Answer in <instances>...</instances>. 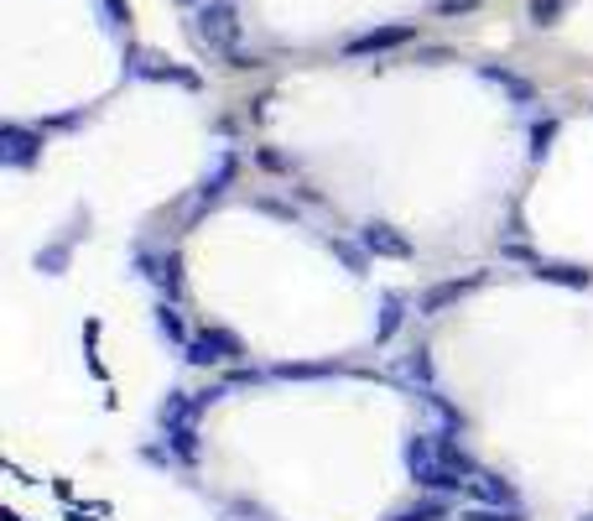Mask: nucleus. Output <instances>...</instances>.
<instances>
[{"instance_id":"nucleus-1","label":"nucleus","mask_w":593,"mask_h":521,"mask_svg":"<svg viewBox=\"0 0 593 521\" xmlns=\"http://www.w3.org/2000/svg\"><path fill=\"white\" fill-rule=\"evenodd\" d=\"M193 37L198 48H214V52H229L239 42V11L235 0H204L193 11Z\"/></svg>"},{"instance_id":"nucleus-2","label":"nucleus","mask_w":593,"mask_h":521,"mask_svg":"<svg viewBox=\"0 0 593 521\" xmlns=\"http://www.w3.org/2000/svg\"><path fill=\"white\" fill-rule=\"evenodd\" d=\"M407 469H411V480H417L422 490H463V480L442 464L432 433H411L407 438Z\"/></svg>"},{"instance_id":"nucleus-3","label":"nucleus","mask_w":593,"mask_h":521,"mask_svg":"<svg viewBox=\"0 0 593 521\" xmlns=\"http://www.w3.org/2000/svg\"><path fill=\"white\" fill-rule=\"evenodd\" d=\"M0 162H6V167H37V162H42V131L6 121L0 125Z\"/></svg>"},{"instance_id":"nucleus-4","label":"nucleus","mask_w":593,"mask_h":521,"mask_svg":"<svg viewBox=\"0 0 593 521\" xmlns=\"http://www.w3.org/2000/svg\"><path fill=\"white\" fill-rule=\"evenodd\" d=\"M479 287H484V272H469V277H453V282H432V287L417 297V313H422V318H438V313H448L453 303L479 293Z\"/></svg>"},{"instance_id":"nucleus-5","label":"nucleus","mask_w":593,"mask_h":521,"mask_svg":"<svg viewBox=\"0 0 593 521\" xmlns=\"http://www.w3.org/2000/svg\"><path fill=\"white\" fill-rule=\"evenodd\" d=\"M407 42H417V21H390V27H375V32L344 42V52L349 58H375V52H396V48H407Z\"/></svg>"},{"instance_id":"nucleus-6","label":"nucleus","mask_w":593,"mask_h":521,"mask_svg":"<svg viewBox=\"0 0 593 521\" xmlns=\"http://www.w3.org/2000/svg\"><path fill=\"white\" fill-rule=\"evenodd\" d=\"M239 355H245V345L229 329H204L187 339V360L193 365H219V360H239Z\"/></svg>"},{"instance_id":"nucleus-7","label":"nucleus","mask_w":593,"mask_h":521,"mask_svg":"<svg viewBox=\"0 0 593 521\" xmlns=\"http://www.w3.org/2000/svg\"><path fill=\"white\" fill-rule=\"evenodd\" d=\"M359 245L370 251V256H390V260H411V241L401 235L396 225H386V219H370V225L359 229Z\"/></svg>"},{"instance_id":"nucleus-8","label":"nucleus","mask_w":593,"mask_h":521,"mask_svg":"<svg viewBox=\"0 0 593 521\" xmlns=\"http://www.w3.org/2000/svg\"><path fill=\"white\" fill-rule=\"evenodd\" d=\"M208 401L193 397V391H167V401L156 407V422H162V433L167 428H198V412H204Z\"/></svg>"},{"instance_id":"nucleus-9","label":"nucleus","mask_w":593,"mask_h":521,"mask_svg":"<svg viewBox=\"0 0 593 521\" xmlns=\"http://www.w3.org/2000/svg\"><path fill=\"white\" fill-rule=\"evenodd\" d=\"M463 490H469V496H474L479 505H521L515 486H510V480H500V474H490V469H474Z\"/></svg>"},{"instance_id":"nucleus-10","label":"nucleus","mask_w":593,"mask_h":521,"mask_svg":"<svg viewBox=\"0 0 593 521\" xmlns=\"http://www.w3.org/2000/svg\"><path fill=\"white\" fill-rule=\"evenodd\" d=\"M141 266H146V277L167 297H183V256H177V251H167V256H141Z\"/></svg>"},{"instance_id":"nucleus-11","label":"nucleus","mask_w":593,"mask_h":521,"mask_svg":"<svg viewBox=\"0 0 593 521\" xmlns=\"http://www.w3.org/2000/svg\"><path fill=\"white\" fill-rule=\"evenodd\" d=\"M531 277L536 282H552V287H577V293H583V287H593V272H583V266H562V260H531Z\"/></svg>"},{"instance_id":"nucleus-12","label":"nucleus","mask_w":593,"mask_h":521,"mask_svg":"<svg viewBox=\"0 0 593 521\" xmlns=\"http://www.w3.org/2000/svg\"><path fill=\"white\" fill-rule=\"evenodd\" d=\"M235 173H239V162L229 152L219 156V167H214V173L204 177V188H198V204H193V219H198V214H204L208 204H219L224 198V188H229V183H235Z\"/></svg>"},{"instance_id":"nucleus-13","label":"nucleus","mask_w":593,"mask_h":521,"mask_svg":"<svg viewBox=\"0 0 593 521\" xmlns=\"http://www.w3.org/2000/svg\"><path fill=\"white\" fill-rule=\"evenodd\" d=\"M479 79H484V84H500L515 104H531V100H536V89L525 84L521 73H510V69H494V63H484V69H479Z\"/></svg>"},{"instance_id":"nucleus-14","label":"nucleus","mask_w":593,"mask_h":521,"mask_svg":"<svg viewBox=\"0 0 593 521\" xmlns=\"http://www.w3.org/2000/svg\"><path fill=\"white\" fill-rule=\"evenodd\" d=\"M401 308H407V297H401V293H386V308H380V324H375V345H386L390 334L401 329Z\"/></svg>"},{"instance_id":"nucleus-15","label":"nucleus","mask_w":593,"mask_h":521,"mask_svg":"<svg viewBox=\"0 0 593 521\" xmlns=\"http://www.w3.org/2000/svg\"><path fill=\"white\" fill-rule=\"evenodd\" d=\"M131 73H141V79H172V84H183V89H198V79H193V73H187V69H172V63H167V69H162L156 58H141V63H136V69H131Z\"/></svg>"},{"instance_id":"nucleus-16","label":"nucleus","mask_w":593,"mask_h":521,"mask_svg":"<svg viewBox=\"0 0 593 521\" xmlns=\"http://www.w3.org/2000/svg\"><path fill=\"white\" fill-rule=\"evenodd\" d=\"M448 511H453L448 501H417L407 511H390L386 521H448Z\"/></svg>"},{"instance_id":"nucleus-17","label":"nucleus","mask_w":593,"mask_h":521,"mask_svg":"<svg viewBox=\"0 0 593 521\" xmlns=\"http://www.w3.org/2000/svg\"><path fill=\"white\" fill-rule=\"evenodd\" d=\"M401 376H407V381H417L422 391H432V360H427V349H422V345H417L407 360H401Z\"/></svg>"},{"instance_id":"nucleus-18","label":"nucleus","mask_w":593,"mask_h":521,"mask_svg":"<svg viewBox=\"0 0 593 521\" xmlns=\"http://www.w3.org/2000/svg\"><path fill=\"white\" fill-rule=\"evenodd\" d=\"M69 256H73V241L48 245V251H37V272H48V277H63V266H69Z\"/></svg>"},{"instance_id":"nucleus-19","label":"nucleus","mask_w":593,"mask_h":521,"mask_svg":"<svg viewBox=\"0 0 593 521\" xmlns=\"http://www.w3.org/2000/svg\"><path fill=\"white\" fill-rule=\"evenodd\" d=\"M458 521H525L521 505H469L458 511Z\"/></svg>"},{"instance_id":"nucleus-20","label":"nucleus","mask_w":593,"mask_h":521,"mask_svg":"<svg viewBox=\"0 0 593 521\" xmlns=\"http://www.w3.org/2000/svg\"><path fill=\"white\" fill-rule=\"evenodd\" d=\"M339 365L334 360H323V365H276L272 376H282V381H313V376H334Z\"/></svg>"},{"instance_id":"nucleus-21","label":"nucleus","mask_w":593,"mask_h":521,"mask_svg":"<svg viewBox=\"0 0 593 521\" xmlns=\"http://www.w3.org/2000/svg\"><path fill=\"white\" fill-rule=\"evenodd\" d=\"M328 245H334V256H339L344 266L355 272V277H365V272H370V256H365L359 245H349V241H328Z\"/></svg>"},{"instance_id":"nucleus-22","label":"nucleus","mask_w":593,"mask_h":521,"mask_svg":"<svg viewBox=\"0 0 593 521\" xmlns=\"http://www.w3.org/2000/svg\"><path fill=\"white\" fill-rule=\"evenodd\" d=\"M525 11H531V27H558L562 0H525Z\"/></svg>"},{"instance_id":"nucleus-23","label":"nucleus","mask_w":593,"mask_h":521,"mask_svg":"<svg viewBox=\"0 0 593 521\" xmlns=\"http://www.w3.org/2000/svg\"><path fill=\"white\" fill-rule=\"evenodd\" d=\"M552 141H558V121H542L531 131V162H542V156L552 152Z\"/></svg>"},{"instance_id":"nucleus-24","label":"nucleus","mask_w":593,"mask_h":521,"mask_svg":"<svg viewBox=\"0 0 593 521\" xmlns=\"http://www.w3.org/2000/svg\"><path fill=\"white\" fill-rule=\"evenodd\" d=\"M156 329L167 334V339H177V345H187V329H183V318H177V308H167V303H162V308H156Z\"/></svg>"},{"instance_id":"nucleus-25","label":"nucleus","mask_w":593,"mask_h":521,"mask_svg":"<svg viewBox=\"0 0 593 521\" xmlns=\"http://www.w3.org/2000/svg\"><path fill=\"white\" fill-rule=\"evenodd\" d=\"M479 6H484V0H438V17H469Z\"/></svg>"},{"instance_id":"nucleus-26","label":"nucleus","mask_w":593,"mask_h":521,"mask_svg":"<svg viewBox=\"0 0 593 521\" xmlns=\"http://www.w3.org/2000/svg\"><path fill=\"white\" fill-rule=\"evenodd\" d=\"M448 58H453L448 48H427V52H417V63H448Z\"/></svg>"},{"instance_id":"nucleus-27","label":"nucleus","mask_w":593,"mask_h":521,"mask_svg":"<svg viewBox=\"0 0 593 521\" xmlns=\"http://www.w3.org/2000/svg\"><path fill=\"white\" fill-rule=\"evenodd\" d=\"M104 11H110L115 21H131V6H125V0H104Z\"/></svg>"},{"instance_id":"nucleus-28","label":"nucleus","mask_w":593,"mask_h":521,"mask_svg":"<svg viewBox=\"0 0 593 521\" xmlns=\"http://www.w3.org/2000/svg\"><path fill=\"white\" fill-rule=\"evenodd\" d=\"M260 162L272 167V173H287V156H276V152H260Z\"/></svg>"},{"instance_id":"nucleus-29","label":"nucleus","mask_w":593,"mask_h":521,"mask_svg":"<svg viewBox=\"0 0 593 521\" xmlns=\"http://www.w3.org/2000/svg\"><path fill=\"white\" fill-rule=\"evenodd\" d=\"M577 521H593V517H577Z\"/></svg>"}]
</instances>
